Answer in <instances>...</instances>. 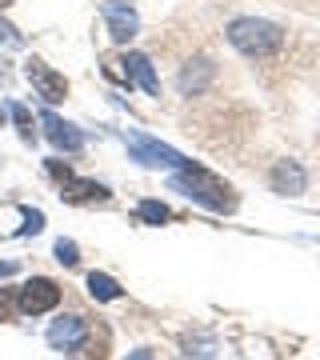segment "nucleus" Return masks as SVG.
<instances>
[{
    "mask_svg": "<svg viewBox=\"0 0 320 360\" xmlns=\"http://www.w3.org/2000/svg\"><path fill=\"white\" fill-rule=\"evenodd\" d=\"M8 116L16 120V129H20V136L25 141H32V112H28L20 101H8Z\"/></svg>",
    "mask_w": 320,
    "mask_h": 360,
    "instance_id": "obj_14",
    "label": "nucleus"
},
{
    "mask_svg": "<svg viewBox=\"0 0 320 360\" xmlns=\"http://www.w3.org/2000/svg\"><path fill=\"white\" fill-rule=\"evenodd\" d=\"M25 212V229L20 232H40L44 229V212H37V208H20Z\"/></svg>",
    "mask_w": 320,
    "mask_h": 360,
    "instance_id": "obj_17",
    "label": "nucleus"
},
{
    "mask_svg": "<svg viewBox=\"0 0 320 360\" xmlns=\"http://www.w3.org/2000/svg\"><path fill=\"white\" fill-rule=\"evenodd\" d=\"M101 16H104L108 37H113L116 44H128V40L136 37V28H141V20H136V13H132V4H124V0H104Z\"/></svg>",
    "mask_w": 320,
    "mask_h": 360,
    "instance_id": "obj_5",
    "label": "nucleus"
},
{
    "mask_svg": "<svg viewBox=\"0 0 320 360\" xmlns=\"http://www.w3.org/2000/svg\"><path fill=\"white\" fill-rule=\"evenodd\" d=\"M120 65H124V77H128V80H136V84L148 92V96H160V77L153 72L148 56H141V52H128Z\"/></svg>",
    "mask_w": 320,
    "mask_h": 360,
    "instance_id": "obj_10",
    "label": "nucleus"
},
{
    "mask_svg": "<svg viewBox=\"0 0 320 360\" xmlns=\"http://www.w3.org/2000/svg\"><path fill=\"white\" fill-rule=\"evenodd\" d=\"M0 40H8V44H20V32H16L13 25H4V20H0Z\"/></svg>",
    "mask_w": 320,
    "mask_h": 360,
    "instance_id": "obj_19",
    "label": "nucleus"
},
{
    "mask_svg": "<svg viewBox=\"0 0 320 360\" xmlns=\"http://www.w3.org/2000/svg\"><path fill=\"white\" fill-rule=\"evenodd\" d=\"M124 144H128V153H132V160H141L148 168H184L188 165L177 148H168V144L153 141V136H141V132H124Z\"/></svg>",
    "mask_w": 320,
    "mask_h": 360,
    "instance_id": "obj_3",
    "label": "nucleus"
},
{
    "mask_svg": "<svg viewBox=\"0 0 320 360\" xmlns=\"http://www.w3.org/2000/svg\"><path fill=\"white\" fill-rule=\"evenodd\" d=\"M84 336H89V324L80 321V316H56L49 324V345L56 352H72V348L84 345Z\"/></svg>",
    "mask_w": 320,
    "mask_h": 360,
    "instance_id": "obj_7",
    "label": "nucleus"
},
{
    "mask_svg": "<svg viewBox=\"0 0 320 360\" xmlns=\"http://www.w3.org/2000/svg\"><path fill=\"white\" fill-rule=\"evenodd\" d=\"M0 120H4V112H0Z\"/></svg>",
    "mask_w": 320,
    "mask_h": 360,
    "instance_id": "obj_23",
    "label": "nucleus"
},
{
    "mask_svg": "<svg viewBox=\"0 0 320 360\" xmlns=\"http://www.w3.org/2000/svg\"><path fill=\"white\" fill-rule=\"evenodd\" d=\"M196 360H212V356H196Z\"/></svg>",
    "mask_w": 320,
    "mask_h": 360,
    "instance_id": "obj_22",
    "label": "nucleus"
},
{
    "mask_svg": "<svg viewBox=\"0 0 320 360\" xmlns=\"http://www.w3.org/2000/svg\"><path fill=\"white\" fill-rule=\"evenodd\" d=\"M272 188L281 196H300L305 193V168L296 165V160H281V165L272 168Z\"/></svg>",
    "mask_w": 320,
    "mask_h": 360,
    "instance_id": "obj_11",
    "label": "nucleus"
},
{
    "mask_svg": "<svg viewBox=\"0 0 320 360\" xmlns=\"http://www.w3.org/2000/svg\"><path fill=\"white\" fill-rule=\"evenodd\" d=\"M168 184H172L177 193H184L188 200H196V205L212 208V212H232V208H236V196H232L229 184L220 176H212V172H205V168H196V165H184Z\"/></svg>",
    "mask_w": 320,
    "mask_h": 360,
    "instance_id": "obj_1",
    "label": "nucleus"
},
{
    "mask_svg": "<svg viewBox=\"0 0 320 360\" xmlns=\"http://www.w3.org/2000/svg\"><path fill=\"white\" fill-rule=\"evenodd\" d=\"M25 72H28V80H32V89H37L49 104H60L64 96H68V80H64L60 72H52L44 60H37V56H32V60L25 65Z\"/></svg>",
    "mask_w": 320,
    "mask_h": 360,
    "instance_id": "obj_6",
    "label": "nucleus"
},
{
    "mask_svg": "<svg viewBox=\"0 0 320 360\" xmlns=\"http://www.w3.org/2000/svg\"><path fill=\"white\" fill-rule=\"evenodd\" d=\"M89 296H92V300H120V296H124V288H120L113 276L92 272V276H89Z\"/></svg>",
    "mask_w": 320,
    "mask_h": 360,
    "instance_id": "obj_13",
    "label": "nucleus"
},
{
    "mask_svg": "<svg viewBox=\"0 0 320 360\" xmlns=\"http://www.w3.org/2000/svg\"><path fill=\"white\" fill-rule=\"evenodd\" d=\"M40 124H44V136H49L60 153H80V144H84V136H80L68 120H60L56 112H40Z\"/></svg>",
    "mask_w": 320,
    "mask_h": 360,
    "instance_id": "obj_8",
    "label": "nucleus"
},
{
    "mask_svg": "<svg viewBox=\"0 0 320 360\" xmlns=\"http://www.w3.org/2000/svg\"><path fill=\"white\" fill-rule=\"evenodd\" d=\"M212 72H217L212 60H192V65L180 72V89H184V92H200L208 80H212Z\"/></svg>",
    "mask_w": 320,
    "mask_h": 360,
    "instance_id": "obj_12",
    "label": "nucleus"
},
{
    "mask_svg": "<svg viewBox=\"0 0 320 360\" xmlns=\"http://www.w3.org/2000/svg\"><path fill=\"white\" fill-rule=\"evenodd\" d=\"M56 260H60L64 269H72V264H77V245H72V240H56Z\"/></svg>",
    "mask_w": 320,
    "mask_h": 360,
    "instance_id": "obj_16",
    "label": "nucleus"
},
{
    "mask_svg": "<svg viewBox=\"0 0 320 360\" xmlns=\"http://www.w3.org/2000/svg\"><path fill=\"white\" fill-rule=\"evenodd\" d=\"M141 220H144V224H165L168 208L160 205V200H141Z\"/></svg>",
    "mask_w": 320,
    "mask_h": 360,
    "instance_id": "obj_15",
    "label": "nucleus"
},
{
    "mask_svg": "<svg viewBox=\"0 0 320 360\" xmlns=\"http://www.w3.org/2000/svg\"><path fill=\"white\" fill-rule=\"evenodd\" d=\"M284 32L272 20H256V16H241L229 25V44L244 56H272L281 49Z\"/></svg>",
    "mask_w": 320,
    "mask_h": 360,
    "instance_id": "obj_2",
    "label": "nucleus"
},
{
    "mask_svg": "<svg viewBox=\"0 0 320 360\" xmlns=\"http://www.w3.org/2000/svg\"><path fill=\"white\" fill-rule=\"evenodd\" d=\"M13 309H16L13 292H8V288H0V321H8V316H13Z\"/></svg>",
    "mask_w": 320,
    "mask_h": 360,
    "instance_id": "obj_18",
    "label": "nucleus"
},
{
    "mask_svg": "<svg viewBox=\"0 0 320 360\" xmlns=\"http://www.w3.org/2000/svg\"><path fill=\"white\" fill-rule=\"evenodd\" d=\"M60 196L68 205H104L108 200V188L96 184V180H77V176H64L60 180Z\"/></svg>",
    "mask_w": 320,
    "mask_h": 360,
    "instance_id": "obj_9",
    "label": "nucleus"
},
{
    "mask_svg": "<svg viewBox=\"0 0 320 360\" xmlns=\"http://www.w3.org/2000/svg\"><path fill=\"white\" fill-rule=\"evenodd\" d=\"M13 272H16L13 260H0V276H13Z\"/></svg>",
    "mask_w": 320,
    "mask_h": 360,
    "instance_id": "obj_20",
    "label": "nucleus"
},
{
    "mask_svg": "<svg viewBox=\"0 0 320 360\" xmlns=\"http://www.w3.org/2000/svg\"><path fill=\"white\" fill-rule=\"evenodd\" d=\"M56 304H60V288H56V281H49V276H32V281L20 288V296H16V309L25 312V316L52 312Z\"/></svg>",
    "mask_w": 320,
    "mask_h": 360,
    "instance_id": "obj_4",
    "label": "nucleus"
},
{
    "mask_svg": "<svg viewBox=\"0 0 320 360\" xmlns=\"http://www.w3.org/2000/svg\"><path fill=\"white\" fill-rule=\"evenodd\" d=\"M128 360H153V352H148V348H136V352H132Z\"/></svg>",
    "mask_w": 320,
    "mask_h": 360,
    "instance_id": "obj_21",
    "label": "nucleus"
}]
</instances>
